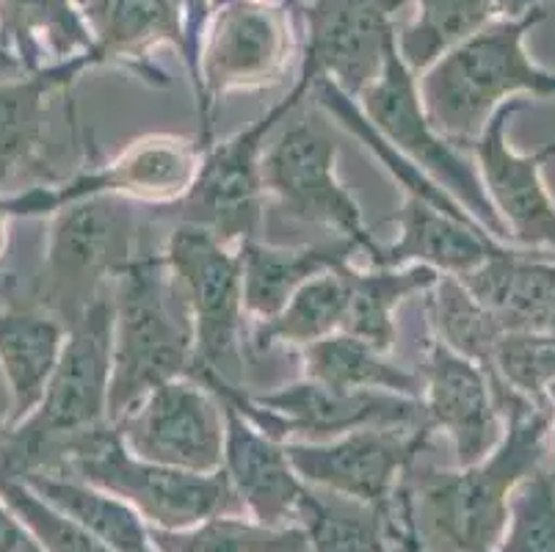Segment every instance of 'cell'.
<instances>
[{
  "mask_svg": "<svg viewBox=\"0 0 555 552\" xmlns=\"http://www.w3.org/2000/svg\"><path fill=\"white\" fill-rule=\"evenodd\" d=\"M506 432L498 448L462 473L417 475L401 489L403 514L417 552H494L506 528L508 495L525 475L544 467L550 403L519 395L503 409Z\"/></svg>",
  "mask_w": 555,
  "mask_h": 552,
  "instance_id": "obj_1",
  "label": "cell"
},
{
  "mask_svg": "<svg viewBox=\"0 0 555 552\" xmlns=\"http://www.w3.org/2000/svg\"><path fill=\"white\" fill-rule=\"evenodd\" d=\"M547 20V7L517 20H498L448 50L417 80L423 111L442 139L473 146L492 114L519 94L555 98V73L539 67L525 37Z\"/></svg>",
  "mask_w": 555,
  "mask_h": 552,
  "instance_id": "obj_2",
  "label": "cell"
},
{
  "mask_svg": "<svg viewBox=\"0 0 555 552\" xmlns=\"http://www.w3.org/2000/svg\"><path fill=\"white\" fill-rule=\"evenodd\" d=\"M111 343L114 304L108 293L67 326L39 407L0 437V473L14 478L53 473L75 439L111 423Z\"/></svg>",
  "mask_w": 555,
  "mask_h": 552,
  "instance_id": "obj_3",
  "label": "cell"
},
{
  "mask_svg": "<svg viewBox=\"0 0 555 552\" xmlns=\"http://www.w3.org/2000/svg\"><path fill=\"white\" fill-rule=\"evenodd\" d=\"M108 420L194 368V321L166 257H135L114 280Z\"/></svg>",
  "mask_w": 555,
  "mask_h": 552,
  "instance_id": "obj_4",
  "label": "cell"
},
{
  "mask_svg": "<svg viewBox=\"0 0 555 552\" xmlns=\"http://www.w3.org/2000/svg\"><path fill=\"white\" fill-rule=\"evenodd\" d=\"M73 473L116 500L128 503L158 530H189L205 519L244 511L224 470L185 473L164 464L135 459L119 439L116 425H100L75 439L62 455V464L48 475Z\"/></svg>",
  "mask_w": 555,
  "mask_h": 552,
  "instance_id": "obj_5",
  "label": "cell"
},
{
  "mask_svg": "<svg viewBox=\"0 0 555 552\" xmlns=\"http://www.w3.org/2000/svg\"><path fill=\"white\" fill-rule=\"evenodd\" d=\"M133 205L125 196H92L55 210L44 252L39 301L73 326L92 304L108 296V285L135 260Z\"/></svg>",
  "mask_w": 555,
  "mask_h": 552,
  "instance_id": "obj_6",
  "label": "cell"
},
{
  "mask_svg": "<svg viewBox=\"0 0 555 552\" xmlns=\"http://www.w3.org/2000/svg\"><path fill=\"white\" fill-rule=\"evenodd\" d=\"M164 257L194 321V368L189 376L241 389L246 307L238 249L202 227L178 224Z\"/></svg>",
  "mask_w": 555,
  "mask_h": 552,
  "instance_id": "obj_7",
  "label": "cell"
},
{
  "mask_svg": "<svg viewBox=\"0 0 555 552\" xmlns=\"http://www.w3.org/2000/svg\"><path fill=\"white\" fill-rule=\"evenodd\" d=\"M360 100L365 119L392 150L451 194L494 241L508 243L506 227L494 213L476 166L428 121L417 94V75L403 64L398 44L387 50L385 69L362 91Z\"/></svg>",
  "mask_w": 555,
  "mask_h": 552,
  "instance_id": "obj_8",
  "label": "cell"
},
{
  "mask_svg": "<svg viewBox=\"0 0 555 552\" xmlns=\"http://www.w3.org/2000/svg\"><path fill=\"white\" fill-rule=\"evenodd\" d=\"M219 398L230 401L266 437L287 442H330L362 428H421L426 425L421 398L382 389H332L318 382H299L274 393L249 398L244 389L221 382H202ZM428 428V425H426Z\"/></svg>",
  "mask_w": 555,
  "mask_h": 552,
  "instance_id": "obj_9",
  "label": "cell"
},
{
  "mask_svg": "<svg viewBox=\"0 0 555 552\" xmlns=\"http://www.w3.org/2000/svg\"><path fill=\"white\" fill-rule=\"evenodd\" d=\"M312 89V80L301 75L282 103L251 121L249 128L216 146H205L189 194L180 200V224L208 230L221 243L238 249L251 241L262 216V155L266 141L280 121L294 114Z\"/></svg>",
  "mask_w": 555,
  "mask_h": 552,
  "instance_id": "obj_10",
  "label": "cell"
},
{
  "mask_svg": "<svg viewBox=\"0 0 555 552\" xmlns=\"http://www.w3.org/2000/svg\"><path fill=\"white\" fill-rule=\"evenodd\" d=\"M337 141L324 116H305L287 125L262 155V185L276 205L307 224L335 230L365 249H378L362 224V210L337 175Z\"/></svg>",
  "mask_w": 555,
  "mask_h": 552,
  "instance_id": "obj_11",
  "label": "cell"
},
{
  "mask_svg": "<svg viewBox=\"0 0 555 552\" xmlns=\"http://www.w3.org/2000/svg\"><path fill=\"white\" fill-rule=\"evenodd\" d=\"M291 59V28L282 7L269 0H232L214 9V23L202 39L196 108L199 144L210 146L214 108L230 91H255L280 84Z\"/></svg>",
  "mask_w": 555,
  "mask_h": 552,
  "instance_id": "obj_12",
  "label": "cell"
},
{
  "mask_svg": "<svg viewBox=\"0 0 555 552\" xmlns=\"http://www.w3.org/2000/svg\"><path fill=\"white\" fill-rule=\"evenodd\" d=\"M114 425L135 459L185 473L224 470V403L196 378L160 384Z\"/></svg>",
  "mask_w": 555,
  "mask_h": 552,
  "instance_id": "obj_13",
  "label": "cell"
},
{
  "mask_svg": "<svg viewBox=\"0 0 555 552\" xmlns=\"http://www.w3.org/2000/svg\"><path fill=\"white\" fill-rule=\"evenodd\" d=\"M205 146L185 136H144L122 150L111 164L86 169L59 185H37L9 196V216H44L92 196L180 202L189 194Z\"/></svg>",
  "mask_w": 555,
  "mask_h": 552,
  "instance_id": "obj_14",
  "label": "cell"
},
{
  "mask_svg": "<svg viewBox=\"0 0 555 552\" xmlns=\"http://www.w3.org/2000/svg\"><path fill=\"white\" fill-rule=\"evenodd\" d=\"M525 108L528 103L514 98L494 111L473 144L476 171L508 241L522 249L555 252V200L544 182V166L555 158V141L531 155L514 150L508 125Z\"/></svg>",
  "mask_w": 555,
  "mask_h": 552,
  "instance_id": "obj_15",
  "label": "cell"
},
{
  "mask_svg": "<svg viewBox=\"0 0 555 552\" xmlns=\"http://www.w3.org/2000/svg\"><path fill=\"white\" fill-rule=\"evenodd\" d=\"M403 3L409 0H307L301 75L360 98L385 69L387 50L396 44L392 17Z\"/></svg>",
  "mask_w": 555,
  "mask_h": 552,
  "instance_id": "obj_16",
  "label": "cell"
},
{
  "mask_svg": "<svg viewBox=\"0 0 555 552\" xmlns=\"http://www.w3.org/2000/svg\"><path fill=\"white\" fill-rule=\"evenodd\" d=\"M428 428H362L330 442H285L287 462L312 486L390 511L401 473L421 453Z\"/></svg>",
  "mask_w": 555,
  "mask_h": 552,
  "instance_id": "obj_17",
  "label": "cell"
},
{
  "mask_svg": "<svg viewBox=\"0 0 555 552\" xmlns=\"http://www.w3.org/2000/svg\"><path fill=\"white\" fill-rule=\"evenodd\" d=\"M426 395L423 414L428 432H446L456 450L459 467L487 459L506 432L487 373L434 337L426 348Z\"/></svg>",
  "mask_w": 555,
  "mask_h": 552,
  "instance_id": "obj_18",
  "label": "cell"
},
{
  "mask_svg": "<svg viewBox=\"0 0 555 552\" xmlns=\"http://www.w3.org/2000/svg\"><path fill=\"white\" fill-rule=\"evenodd\" d=\"M98 64L94 53L62 61L20 80H0V185H17L28 177H44L53 139V103L67 94L86 67Z\"/></svg>",
  "mask_w": 555,
  "mask_h": 552,
  "instance_id": "obj_19",
  "label": "cell"
},
{
  "mask_svg": "<svg viewBox=\"0 0 555 552\" xmlns=\"http://www.w3.org/2000/svg\"><path fill=\"white\" fill-rule=\"evenodd\" d=\"M224 473L244 509L269 528H294L301 519L307 486L287 462L285 442L266 437L249 418L224 401Z\"/></svg>",
  "mask_w": 555,
  "mask_h": 552,
  "instance_id": "obj_20",
  "label": "cell"
},
{
  "mask_svg": "<svg viewBox=\"0 0 555 552\" xmlns=\"http://www.w3.org/2000/svg\"><path fill=\"white\" fill-rule=\"evenodd\" d=\"M392 221L401 235L390 246H378L373 252V266H428L437 273L464 277L503 246L483 227L448 216L417 196H406Z\"/></svg>",
  "mask_w": 555,
  "mask_h": 552,
  "instance_id": "obj_21",
  "label": "cell"
},
{
  "mask_svg": "<svg viewBox=\"0 0 555 552\" xmlns=\"http://www.w3.org/2000/svg\"><path fill=\"white\" fill-rule=\"evenodd\" d=\"M506 332H544L555 318V257L550 252L501 249L456 277Z\"/></svg>",
  "mask_w": 555,
  "mask_h": 552,
  "instance_id": "obj_22",
  "label": "cell"
},
{
  "mask_svg": "<svg viewBox=\"0 0 555 552\" xmlns=\"http://www.w3.org/2000/svg\"><path fill=\"white\" fill-rule=\"evenodd\" d=\"M83 17L98 64L128 61L130 69L153 78L144 59L158 44H175L185 59L180 0H83Z\"/></svg>",
  "mask_w": 555,
  "mask_h": 552,
  "instance_id": "obj_23",
  "label": "cell"
},
{
  "mask_svg": "<svg viewBox=\"0 0 555 552\" xmlns=\"http://www.w3.org/2000/svg\"><path fill=\"white\" fill-rule=\"evenodd\" d=\"M357 246L346 238L312 246H262L255 238L238 246L244 307L249 316L269 321L312 277L346 266Z\"/></svg>",
  "mask_w": 555,
  "mask_h": 552,
  "instance_id": "obj_24",
  "label": "cell"
},
{
  "mask_svg": "<svg viewBox=\"0 0 555 552\" xmlns=\"http://www.w3.org/2000/svg\"><path fill=\"white\" fill-rule=\"evenodd\" d=\"M415 20L396 34L398 53L415 75L426 73L448 50L476 37L478 30L498 20H517L533 9L547 7L544 0H415Z\"/></svg>",
  "mask_w": 555,
  "mask_h": 552,
  "instance_id": "obj_25",
  "label": "cell"
},
{
  "mask_svg": "<svg viewBox=\"0 0 555 552\" xmlns=\"http://www.w3.org/2000/svg\"><path fill=\"white\" fill-rule=\"evenodd\" d=\"M0 39L14 44L25 69H44V55L62 64L94 53L86 17L73 0H0Z\"/></svg>",
  "mask_w": 555,
  "mask_h": 552,
  "instance_id": "obj_26",
  "label": "cell"
},
{
  "mask_svg": "<svg viewBox=\"0 0 555 552\" xmlns=\"http://www.w3.org/2000/svg\"><path fill=\"white\" fill-rule=\"evenodd\" d=\"M67 329L48 312L0 310V368L14 393V425L42 401Z\"/></svg>",
  "mask_w": 555,
  "mask_h": 552,
  "instance_id": "obj_27",
  "label": "cell"
},
{
  "mask_svg": "<svg viewBox=\"0 0 555 552\" xmlns=\"http://www.w3.org/2000/svg\"><path fill=\"white\" fill-rule=\"evenodd\" d=\"M348 282V316L340 332L354 334L376 351L390 354L396 346V310L409 296L428 293L440 273L428 266H401L376 271H357L343 266Z\"/></svg>",
  "mask_w": 555,
  "mask_h": 552,
  "instance_id": "obj_28",
  "label": "cell"
},
{
  "mask_svg": "<svg viewBox=\"0 0 555 552\" xmlns=\"http://www.w3.org/2000/svg\"><path fill=\"white\" fill-rule=\"evenodd\" d=\"M428 293H431L428 312H431V321L437 326V341L476 362L487 373L494 389V401L501 409L514 395V389L498 382V373H494V351H498V343L506 334V329L456 277L440 273L437 285Z\"/></svg>",
  "mask_w": 555,
  "mask_h": 552,
  "instance_id": "obj_29",
  "label": "cell"
},
{
  "mask_svg": "<svg viewBox=\"0 0 555 552\" xmlns=\"http://www.w3.org/2000/svg\"><path fill=\"white\" fill-rule=\"evenodd\" d=\"M305 373L310 382L332 389H382L417 398L421 378L390 362L387 354L376 351L354 334L335 332L324 341L305 346Z\"/></svg>",
  "mask_w": 555,
  "mask_h": 552,
  "instance_id": "obj_30",
  "label": "cell"
},
{
  "mask_svg": "<svg viewBox=\"0 0 555 552\" xmlns=\"http://www.w3.org/2000/svg\"><path fill=\"white\" fill-rule=\"evenodd\" d=\"M39 498L62 509L64 514L75 516L80 525L92 530L111 552H155L153 536L147 534L141 516L128 503L105 495L89 484L73 478H59L48 473L23 475Z\"/></svg>",
  "mask_w": 555,
  "mask_h": 552,
  "instance_id": "obj_31",
  "label": "cell"
},
{
  "mask_svg": "<svg viewBox=\"0 0 555 552\" xmlns=\"http://www.w3.org/2000/svg\"><path fill=\"white\" fill-rule=\"evenodd\" d=\"M387 514L365 500L307 486L299 528L312 552H387Z\"/></svg>",
  "mask_w": 555,
  "mask_h": 552,
  "instance_id": "obj_32",
  "label": "cell"
},
{
  "mask_svg": "<svg viewBox=\"0 0 555 552\" xmlns=\"http://www.w3.org/2000/svg\"><path fill=\"white\" fill-rule=\"evenodd\" d=\"M348 266V262H346ZM348 316V282L343 266L318 273L287 298L276 316L260 321L255 329V346H310L340 332Z\"/></svg>",
  "mask_w": 555,
  "mask_h": 552,
  "instance_id": "obj_33",
  "label": "cell"
},
{
  "mask_svg": "<svg viewBox=\"0 0 555 552\" xmlns=\"http://www.w3.org/2000/svg\"><path fill=\"white\" fill-rule=\"evenodd\" d=\"M153 544L160 552H312L301 528H269L235 516H214L194 530H153Z\"/></svg>",
  "mask_w": 555,
  "mask_h": 552,
  "instance_id": "obj_34",
  "label": "cell"
},
{
  "mask_svg": "<svg viewBox=\"0 0 555 552\" xmlns=\"http://www.w3.org/2000/svg\"><path fill=\"white\" fill-rule=\"evenodd\" d=\"M0 500L9 505L25 528L31 530L44 552H111L92 530L80 525L75 516L64 514L44 498H39L31 486L14 475L0 473Z\"/></svg>",
  "mask_w": 555,
  "mask_h": 552,
  "instance_id": "obj_35",
  "label": "cell"
},
{
  "mask_svg": "<svg viewBox=\"0 0 555 552\" xmlns=\"http://www.w3.org/2000/svg\"><path fill=\"white\" fill-rule=\"evenodd\" d=\"M494 552H555V484L544 467L508 495L506 528Z\"/></svg>",
  "mask_w": 555,
  "mask_h": 552,
  "instance_id": "obj_36",
  "label": "cell"
},
{
  "mask_svg": "<svg viewBox=\"0 0 555 552\" xmlns=\"http://www.w3.org/2000/svg\"><path fill=\"white\" fill-rule=\"evenodd\" d=\"M494 373L517 395L533 403H550L555 382V332H506L494 351Z\"/></svg>",
  "mask_w": 555,
  "mask_h": 552,
  "instance_id": "obj_37",
  "label": "cell"
},
{
  "mask_svg": "<svg viewBox=\"0 0 555 552\" xmlns=\"http://www.w3.org/2000/svg\"><path fill=\"white\" fill-rule=\"evenodd\" d=\"M183 7V37H185V64H189L191 84L199 80V53L205 28H208L210 12L216 9V0H180Z\"/></svg>",
  "mask_w": 555,
  "mask_h": 552,
  "instance_id": "obj_38",
  "label": "cell"
},
{
  "mask_svg": "<svg viewBox=\"0 0 555 552\" xmlns=\"http://www.w3.org/2000/svg\"><path fill=\"white\" fill-rule=\"evenodd\" d=\"M0 552H44L31 530L20 523L3 500H0Z\"/></svg>",
  "mask_w": 555,
  "mask_h": 552,
  "instance_id": "obj_39",
  "label": "cell"
},
{
  "mask_svg": "<svg viewBox=\"0 0 555 552\" xmlns=\"http://www.w3.org/2000/svg\"><path fill=\"white\" fill-rule=\"evenodd\" d=\"M14 425V393L9 384L7 373L0 368V437Z\"/></svg>",
  "mask_w": 555,
  "mask_h": 552,
  "instance_id": "obj_40",
  "label": "cell"
},
{
  "mask_svg": "<svg viewBox=\"0 0 555 552\" xmlns=\"http://www.w3.org/2000/svg\"><path fill=\"white\" fill-rule=\"evenodd\" d=\"M547 401L553 407V423H550V434H547V455H544V473L553 478L555 484V382L550 384L547 389Z\"/></svg>",
  "mask_w": 555,
  "mask_h": 552,
  "instance_id": "obj_41",
  "label": "cell"
},
{
  "mask_svg": "<svg viewBox=\"0 0 555 552\" xmlns=\"http://www.w3.org/2000/svg\"><path fill=\"white\" fill-rule=\"evenodd\" d=\"M9 210H7V200H0V252L7 246V224H9Z\"/></svg>",
  "mask_w": 555,
  "mask_h": 552,
  "instance_id": "obj_42",
  "label": "cell"
},
{
  "mask_svg": "<svg viewBox=\"0 0 555 552\" xmlns=\"http://www.w3.org/2000/svg\"><path fill=\"white\" fill-rule=\"evenodd\" d=\"M0 67H9V69L17 67V61H14L12 55H9L7 50H3V48H0Z\"/></svg>",
  "mask_w": 555,
  "mask_h": 552,
  "instance_id": "obj_43",
  "label": "cell"
},
{
  "mask_svg": "<svg viewBox=\"0 0 555 552\" xmlns=\"http://www.w3.org/2000/svg\"><path fill=\"white\" fill-rule=\"evenodd\" d=\"M221 3H232V0H216V7H221Z\"/></svg>",
  "mask_w": 555,
  "mask_h": 552,
  "instance_id": "obj_44",
  "label": "cell"
},
{
  "mask_svg": "<svg viewBox=\"0 0 555 552\" xmlns=\"http://www.w3.org/2000/svg\"><path fill=\"white\" fill-rule=\"evenodd\" d=\"M75 3H78V7H80V9H83V0H75Z\"/></svg>",
  "mask_w": 555,
  "mask_h": 552,
  "instance_id": "obj_45",
  "label": "cell"
},
{
  "mask_svg": "<svg viewBox=\"0 0 555 552\" xmlns=\"http://www.w3.org/2000/svg\"><path fill=\"white\" fill-rule=\"evenodd\" d=\"M550 332H555V318H553V326H550Z\"/></svg>",
  "mask_w": 555,
  "mask_h": 552,
  "instance_id": "obj_46",
  "label": "cell"
}]
</instances>
